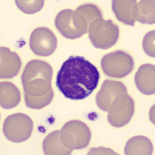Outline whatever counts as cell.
Instances as JSON below:
<instances>
[{"label":"cell","mask_w":155,"mask_h":155,"mask_svg":"<svg viewBox=\"0 0 155 155\" xmlns=\"http://www.w3.org/2000/svg\"><path fill=\"white\" fill-rule=\"evenodd\" d=\"M99 74L96 67L81 56H70L56 76V85L65 97L71 100L85 99L97 87Z\"/></svg>","instance_id":"obj_1"},{"label":"cell","mask_w":155,"mask_h":155,"mask_svg":"<svg viewBox=\"0 0 155 155\" xmlns=\"http://www.w3.org/2000/svg\"><path fill=\"white\" fill-rule=\"evenodd\" d=\"M53 73L51 66L43 61L33 60L27 64L21 78L28 107L41 109L51 103L54 95Z\"/></svg>","instance_id":"obj_2"},{"label":"cell","mask_w":155,"mask_h":155,"mask_svg":"<svg viewBox=\"0 0 155 155\" xmlns=\"http://www.w3.org/2000/svg\"><path fill=\"white\" fill-rule=\"evenodd\" d=\"M89 38L94 47L106 50L112 48L119 37V27L113 21L103 18L94 20L88 28Z\"/></svg>","instance_id":"obj_3"},{"label":"cell","mask_w":155,"mask_h":155,"mask_svg":"<svg viewBox=\"0 0 155 155\" xmlns=\"http://www.w3.org/2000/svg\"><path fill=\"white\" fill-rule=\"evenodd\" d=\"M55 24L60 33L66 38L75 39L88 33V26L84 17L76 10L66 9L56 16Z\"/></svg>","instance_id":"obj_4"},{"label":"cell","mask_w":155,"mask_h":155,"mask_svg":"<svg viewBox=\"0 0 155 155\" xmlns=\"http://www.w3.org/2000/svg\"><path fill=\"white\" fill-rule=\"evenodd\" d=\"M60 131L62 142L71 150H79L88 146L91 132L88 126L78 120L70 121L65 124Z\"/></svg>","instance_id":"obj_5"},{"label":"cell","mask_w":155,"mask_h":155,"mask_svg":"<svg viewBox=\"0 0 155 155\" xmlns=\"http://www.w3.org/2000/svg\"><path fill=\"white\" fill-rule=\"evenodd\" d=\"M33 129V123L27 115L13 114L5 120L3 131L6 138L14 143H21L29 139Z\"/></svg>","instance_id":"obj_6"},{"label":"cell","mask_w":155,"mask_h":155,"mask_svg":"<svg viewBox=\"0 0 155 155\" xmlns=\"http://www.w3.org/2000/svg\"><path fill=\"white\" fill-rule=\"evenodd\" d=\"M101 65L108 76L121 78L131 72L134 62L131 55L124 51L117 50L105 55L102 59Z\"/></svg>","instance_id":"obj_7"},{"label":"cell","mask_w":155,"mask_h":155,"mask_svg":"<svg viewBox=\"0 0 155 155\" xmlns=\"http://www.w3.org/2000/svg\"><path fill=\"white\" fill-rule=\"evenodd\" d=\"M134 101L128 93L119 95L109 109L107 119L112 126L120 128L126 126L134 115Z\"/></svg>","instance_id":"obj_8"},{"label":"cell","mask_w":155,"mask_h":155,"mask_svg":"<svg viewBox=\"0 0 155 155\" xmlns=\"http://www.w3.org/2000/svg\"><path fill=\"white\" fill-rule=\"evenodd\" d=\"M57 45L56 36L47 28H38L31 35L29 47L36 55L50 56L55 52Z\"/></svg>","instance_id":"obj_9"},{"label":"cell","mask_w":155,"mask_h":155,"mask_svg":"<svg viewBox=\"0 0 155 155\" xmlns=\"http://www.w3.org/2000/svg\"><path fill=\"white\" fill-rule=\"evenodd\" d=\"M127 92V88L122 82L105 80L96 94V104L101 110L108 112L114 100L119 95Z\"/></svg>","instance_id":"obj_10"},{"label":"cell","mask_w":155,"mask_h":155,"mask_svg":"<svg viewBox=\"0 0 155 155\" xmlns=\"http://www.w3.org/2000/svg\"><path fill=\"white\" fill-rule=\"evenodd\" d=\"M0 50L1 79L12 78L18 74L22 65L21 60L18 54L10 49L1 47Z\"/></svg>","instance_id":"obj_11"},{"label":"cell","mask_w":155,"mask_h":155,"mask_svg":"<svg viewBox=\"0 0 155 155\" xmlns=\"http://www.w3.org/2000/svg\"><path fill=\"white\" fill-rule=\"evenodd\" d=\"M155 66L145 64L140 67L134 78L136 86L143 94L151 95L155 92Z\"/></svg>","instance_id":"obj_12"},{"label":"cell","mask_w":155,"mask_h":155,"mask_svg":"<svg viewBox=\"0 0 155 155\" xmlns=\"http://www.w3.org/2000/svg\"><path fill=\"white\" fill-rule=\"evenodd\" d=\"M136 1L114 0L112 2V9L119 21L127 25L134 26V9Z\"/></svg>","instance_id":"obj_13"},{"label":"cell","mask_w":155,"mask_h":155,"mask_svg":"<svg viewBox=\"0 0 155 155\" xmlns=\"http://www.w3.org/2000/svg\"><path fill=\"white\" fill-rule=\"evenodd\" d=\"M0 103L3 108L10 109L16 107L21 100V94L13 83L3 82L0 85Z\"/></svg>","instance_id":"obj_14"},{"label":"cell","mask_w":155,"mask_h":155,"mask_svg":"<svg viewBox=\"0 0 155 155\" xmlns=\"http://www.w3.org/2000/svg\"><path fill=\"white\" fill-rule=\"evenodd\" d=\"M60 130L53 131L44 139L43 149L45 155H70L73 150L66 147L62 142Z\"/></svg>","instance_id":"obj_15"},{"label":"cell","mask_w":155,"mask_h":155,"mask_svg":"<svg viewBox=\"0 0 155 155\" xmlns=\"http://www.w3.org/2000/svg\"><path fill=\"white\" fill-rule=\"evenodd\" d=\"M153 148L151 141L146 137L136 136L129 140L125 148V154L151 155Z\"/></svg>","instance_id":"obj_16"},{"label":"cell","mask_w":155,"mask_h":155,"mask_svg":"<svg viewBox=\"0 0 155 155\" xmlns=\"http://www.w3.org/2000/svg\"><path fill=\"white\" fill-rule=\"evenodd\" d=\"M134 18L143 24H154L155 1H140L136 3Z\"/></svg>","instance_id":"obj_17"},{"label":"cell","mask_w":155,"mask_h":155,"mask_svg":"<svg viewBox=\"0 0 155 155\" xmlns=\"http://www.w3.org/2000/svg\"><path fill=\"white\" fill-rule=\"evenodd\" d=\"M76 10L84 17L89 27L94 20L103 18L102 13L99 8L93 4H85L79 6Z\"/></svg>","instance_id":"obj_18"},{"label":"cell","mask_w":155,"mask_h":155,"mask_svg":"<svg viewBox=\"0 0 155 155\" xmlns=\"http://www.w3.org/2000/svg\"><path fill=\"white\" fill-rule=\"evenodd\" d=\"M19 10L26 14H33L40 11L44 5V1H16Z\"/></svg>","instance_id":"obj_19"},{"label":"cell","mask_w":155,"mask_h":155,"mask_svg":"<svg viewBox=\"0 0 155 155\" xmlns=\"http://www.w3.org/2000/svg\"><path fill=\"white\" fill-rule=\"evenodd\" d=\"M143 48L147 55L155 57V31L146 35L143 41Z\"/></svg>","instance_id":"obj_20"}]
</instances>
